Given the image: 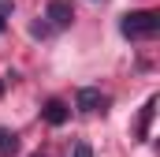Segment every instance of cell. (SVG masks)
Listing matches in <instances>:
<instances>
[{"label":"cell","instance_id":"obj_1","mask_svg":"<svg viewBox=\"0 0 160 157\" xmlns=\"http://www.w3.org/2000/svg\"><path fill=\"white\" fill-rule=\"evenodd\" d=\"M160 30V15L157 11H127L119 19V34L130 41H142V38H157Z\"/></svg>","mask_w":160,"mask_h":157},{"label":"cell","instance_id":"obj_2","mask_svg":"<svg viewBox=\"0 0 160 157\" xmlns=\"http://www.w3.org/2000/svg\"><path fill=\"white\" fill-rule=\"evenodd\" d=\"M45 19H48V26H52V30H63V26H71L75 11H71V4H67V0H52V4H48V11H45Z\"/></svg>","mask_w":160,"mask_h":157},{"label":"cell","instance_id":"obj_3","mask_svg":"<svg viewBox=\"0 0 160 157\" xmlns=\"http://www.w3.org/2000/svg\"><path fill=\"white\" fill-rule=\"evenodd\" d=\"M75 105H78L82 112H97V109H104V105H108V97H104L97 86H82L78 94H75Z\"/></svg>","mask_w":160,"mask_h":157},{"label":"cell","instance_id":"obj_4","mask_svg":"<svg viewBox=\"0 0 160 157\" xmlns=\"http://www.w3.org/2000/svg\"><path fill=\"white\" fill-rule=\"evenodd\" d=\"M153 112H157V97H149L142 105V116H138V138H149V123H153Z\"/></svg>","mask_w":160,"mask_h":157},{"label":"cell","instance_id":"obj_5","mask_svg":"<svg viewBox=\"0 0 160 157\" xmlns=\"http://www.w3.org/2000/svg\"><path fill=\"white\" fill-rule=\"evenodd\" d=\"M11 154H19V135L11 127H0V157H11Z\"/></svg>","mask_w":160,"mask_h":157},{"label":"cell","instance_id":"obj_6","mask_svg":"<svg viewBox=\"0 0 160 157\" xmlns=\"http://www.w3.org/2000/svg\"><path fill=\"white\" fill-rule=\"evenodd\" d=\"M45 120H48L52 127H60V123L67 120V105H63V101H48V105H45Z\"/></svg>","mask_w":160,"mask_h":157},{"label":"cell","instance_id":"obj_7","mask_svg":"<svg viewBox=\"0 0 160 157\" xmlns=\"http://www.w3.org/2000/svg\"><path fill=\"white\" fill-rule=\"evenodd\" d=\"M71 157H93V150H89V142H75V154Z\"/></svg>","mask_w":160,"mask_h":157},{"label":"cell","instance_id":"obj_8","mask_svg":"<svg viewBox=\"0 0 160 157\" xmlns=\"http://www.w3.org/2000/svg\"><path fill=\"white\" fill-rule=\"evenodd\" d=\"M8 11H11V0H0V30H4V23H8Z\"/></svg>","mask_w":160,"mask_h":157},{"label":"cell","instance_id":"obj_9","mask_svg":"<svg viewBox=\"0 0 160 157\" xmlns=\"http://www.w3.org/2000/svg\"><path fill=\"white\" fill-rule=\"evenodd\" d=\"M48 30H52V26H45V23H34V30H30V34H34V38H48Z\"/></svg>","mask_w":160,"mask_h":157},{"label":"cell","instance_id":"obj_10","mask_svg":"<svg viewBox=\"0 0 160 157\" xmlns=\"http://www.w3.org/2000/svg\"><path fill=\"white\" fill-rule=\"evenodd\" d=\"M0 94H4V78H0Z\"/></svg>","mask_w":160,"mask_h":157},{"label":"cell","instance_id":"obj_11","mask_svg":"<svg viewBox=\"0 0 160 157\" xmlns=\"http://www.w3.org/2000/svg\"><path fill=\"white\" fill-rule=\"evenodd\" d=\"M34 157H41V154H34Z\"/></svg>","mask_w":160,"mask_h":157}]
</instances>
